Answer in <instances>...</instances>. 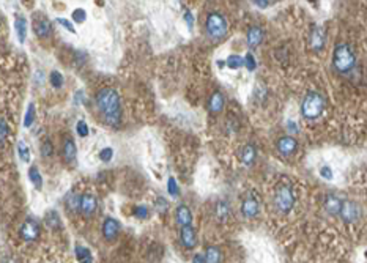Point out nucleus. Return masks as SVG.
<instances>
[{"label":"nucleus","instance_id":"12","mask_svg":"<svg viewBox=\"0 0 367 263\" xmlns=\"http://www.w3.org/2000/svg\"><path fill=\"white\" fill-rule=\"evenodd\" d=\"M120 233V222L113 218H106L103 222V237L108 241H113Z\"/></svg>","mask_w":367,"mask_h":263},{"label":"nucleus","instance_id":"45","mask_svg":"<svg viewBox=\"0 0 367 263\" xmlns=\"http://www.w3.org/2000/svg\"><path fill=\"white\" fill-rule=\"evenodd\" d=\"M287 130H289L292 134H296V132H298L296 123H293V121H290V123H287Z\"/></svg>","mask_w":367,"mask_h":263},{"label":"nucleus","instance_id":"13","mask_svg":"<svg viewBox=\"0 0 367 263\" xmlns=\"http://www.w3.org/2000/svg\"><path fill=\"white\" fill-rule=\"evenodd\" d=\"M263 37H265V33H263L262 29H260V27H257V25L251 27V29L248 30V33H246V43H248V48L249 49H256L257 46L262 44Z\"/></svg>","mask_w":367,"mask_h":263},{"label":"nucleus","instance_id":"36","mask_svg":"<svg viewBox=\"0 0 367 263\" xmlns=\"http://www.w3.org/2000/svg\"><path fill=\"white\" fill-rule=\"evenodd\" d=\"M73 21H74L76 24H82V22H85V19H87V13H85V10H82V8H76L74 11H73Z\"/></svg>","mask_w":367,"mask_h":263},{"label":"nucleus","instance_id":"1","mask_svg":"<svg viewBox=\"0 0 367 263\" xmlns=\"http://www.w3.org/2000/svg\"><path fill=\"white\" fill-rule=\"evenodd\" d=\"M96 106L99 112H101L103 121L110 128H117L122 123V101H120L118 93L110 89V87H106L101 89L95 96Z\"/></svg>","mask_w":367,"mask_h":263},{"label":"nucleus","instance_id":"30","mask_svg":"<svg viewBox=\"0 0 367 263\" xmlns=\"http://www.w3.org/2000/svg\"><path fill=\"white\" fill-rule=\"evenodd\" d=\"M37 117V109H35V104L30 103L27 107V112H25V117H24V126L25 128H30L33 125V121H35Z\"/></svg>","mask_w":367,"mask_h":263},{"label":"nucleus","instance_id":"48","mask_svg":"<svg viewBox=\"0 0 367 263\" xmlns=\"http://www.w3.org/2000/svg\"><path fill=\"white\" fill-rule=\"evenodd\" d=\"M0 263H16V260L13 257H3L2 260H0Z\"/></svg>","mask_w":367,"mask_h":263},{"label":"nucleus","instance_id":"22","mask_svg":"<svg viewBox=\"0 0 367 263\" xmlns=\"http://www.w3.org/2000/svg\"><path fill=\"white\" fill-rule=\"evenodd\" d=\"M44 224L52 228V230H58L62 227V219H60V216L55 210H49L44 216Z\"/></svg>","mask_w":367,"mask_h":263},{"label":"nucleus","instance_id":"40","mask_svg":"<svg viewBox=\"0 0 367 263\" xmlns=\"http://www.w3.org/2000/svg\"><path fill=\"white\" fill-rule=\"evenodd\" d=\"M55 21L60 24V25H62V27H65V29L66 30H68V32H71V33H76V29H74V25H73L70 21H68V19H65V18H57L55 19Z\"/></svg>","mask_w":367,"mask_h":263},{"label":"nucleus","instance_id":"24","mask_svg":"<svg viewBox=\"0 0 367 263\" xmlns=\"http://www.w3.org/2000/svg\"><path fill=\"white\" fill-rule=\"evenodd\" d=\"M229 216H230V205L224 200L218 202L216 204V218L221 222H224L229 219Z\"/></svg>","mask_w":367,"mask_h":263},{"label":"nucleus","instance_id":"10","mask_svg":"<svg viewBox=\"0 0 367 263\" xmlns=\"http://www.w3.org/2000/svg\"><path fill=\"white\" fill-rule=\"evenodd\" d=\"M33 32H35V35L39 38H48L52 32V24L48 18L44 16H38L33 19Z\"/></svg>","mask_w":367,"mask_h":263},{"label":"nucleus","instance_id":"47","mask_svg":"<svg viewBox=\"0 0 367 263\" xmlns=\"http://www.w3.org/2000/svg\"><path fill=\"white\" fill-rule=\"evenodd\" d=\"M254 5H256V6H258L260 10H265L266 6H270L271 3H270V2H254Z\"/></svg>","mask_w":367,"mask_h":263},{"label":"nucleus","instance_id":"14","mask_svg":"<svg viewBox=\"0 0 367 263\" xmlns=\"http://www.w3.org/2000/svg\"><path fill=\"white\" fill-rule=\"evenodd\" d=\"M62 156L68 164H73L77 158V147L76 142L71 137H66L62 145Z\"/></svg>","mask_w":367,"mask_h":263},{"label":"nucleus","instance_id":"7","mask_svg":"<svg viewBox=\"0 0 367 263\" xmlns=\"http://www.w3.org/2000/svg\"><path fill=\"white\" fill-rule=\"evenodd\" d=\"M276 148L282 156H292L298 150V140L293 136H282L277 140Z\"/></svg>","mask_w":367,"mask_h":263},{"label":"nucleus","instance_id":"5","mask_svg":"<svg viewBox=\"0 0 367 263\" xmlns=\"http://www.w3.org/2000/svg\"><path fill=\"white\" fill-rule=\"evenodd\" d=\"M275 207L279 213H290L295 207V194L292 188L287 185H281L275 192Z\"/></svg>","mask_w":367,"mask_h":263},{"label":"nucleus","instance_id":"28","mask_svg":"<svg viewBox=\"0 0 367 263\" xmlns=\"http://www.w3.org/2000/svg\"><path fill=\"white\" fill-rule=\"evenodd\" d=\"M18 154H19V159L22 161V163H30V148L29 145L24 142V140H19L18 142Z\"/></svg>","mask_w":367,"mask_h":263},{"label":"nucleus","instance_id":"25","mask_svg":"<svg viewBox=\"0 0 367 263\" xmlns=\"http://www.w3.org/2000/svg\"><path fill=\"white\" fill-rule=\"evenodd\" d=\"M205 263H221V251L215 246L206 247L205 251Z\"/></svg>","mask_w":367,"mask_h":263},{"label":"nucleus","instance_id":"42","mask_svg":"<svg viewBox=\"0 0 367 263\" xmlns=\"http://www.w3.org/2000/svg\"><path fill=\"white\" fill-rule=\"evenodd\" d=\"M183 19H184V22L188 24V27H189V30L194 27V15L188 10V11H184V16H183Z\"/></svg>","mask_w":367,"mask_h":263},{"label":"nucleus","instance_id":"38","mask_svg":"<svg viewBox=\"0 0 367 263\" xmlns=\"http://www.w3.org/2000/svg\"><path fill=\"white\" fill-rule=\"evenodd\" d=\"M167 191L169 194L172 195V197H177V195L180 194V189H178V185H177V180L170 177L169 181H167Z\"/></svg>","mask_w":367,"mask_h":263},{"label":"nucleus","instance_id":"43","mask_svg":"<svg viewBox=\"0 0 367 263\" xmlns=\"http://www.w3.org/2000/svg\"><path fill=\"white\" fill-rule=\"evenodd\" d=\"M320 175L325 178V180H332V170H331V167H328V166H323L322 169H320Z\"/></svg>","mask_w":367,"mask_h":263},{"label":"nucleus","instance_id":"16","mask_svg":"<svg viewBox=\"0 0 367 263\" xmlns=\"http://www.w3.org/2000/svg\"><path fill=\"white\" fill-rule=\"evenodd\" d=\"M258 210H260V205H258V200H257L256 197H246V199L243 200V204H241V213H243L244 218H248V219L256 218L257 213H258Z\"/></svg>","mask_w":367,"mask_h":263},{"label":"nucleus","instance_id":"8","mask_svg":"<svg viewBox=\"0 0 367 263\" xmlns=\"http://www.w3.org/2000/svg\"><path fill=\"white\" fill-rule=\"evenodd\" d=\"M19 237L24 241H35L39 237V225L32 219L25 221L19 228Z\"/></svg>","mask_w":367,"mask_h":263},{"label":"nucleus","instance_id":"4","mask_svg":"<svg viewBox=\"0 0 367 263\" xmlns=\"http://www.w3.org/2000/svg\"><path fill=\"white\" fill-rule=\"evenodd\" d=\"M325 98L318 92H309L301 103V115L308 120H315L323 113Z\"/></svg>","mask_w":367,"mask_h":263},{"label":"nucleus","instance_id":"37","mask_svg":"<svg viewBox=\"0 0 367 263\" xmlns=\"http://www.w3.org/2000/svg\"><path fill=\"white\" fill-rule=\"evenodd\" d=\"M112 158H113V148L106 147V148H103L101 151H99V159H101L103 163H110Z\"/></svg>","mask_w":367,"mask_h":263},{"label":"nucleus","instance_id":"39","mask_svg":"<svg viewBox=\"0 0 367 263\" xmlns=\"http://www.w3.org/2000/svg\"><path fill=\"white\" fill-rule=\"evenodd\" d=\"M10 130H8V125H6V121L0 117V144L5 142V139L8 137Z\"/></svg>","mask_w":367,"mask_h":263},{"label":"nucleus","instance_id":"9","mask_svg":"<svg viewBox=\"0 0 367 263\" xmlns=\"http://www.w3.org/2000/svg\"><path fill=\"white\" fill-rule=\"evenodd\" d=\"M309 44H311V49L320 52L325 48V33L323 29L318 25H312L311 27V33H309Z\"/></svg>","mask_w":367,"mask_h":263},{"label":"nucleus","instance_id":"3","mask_svg":"<svg viewBox=\"0 0 367 263\" xmlns=\"http://www.w3.org/2000/svg\"><path fill=\"white\" fill-rule=\"evenodd\" d=\"M205 32L211 39L219 41L229 32V22L219 11H210L205 19Z\"/></svg>","mask_w":367,"mask_h":263},{"label":"nucleus","instance_id":"2","mask_svg":"<svg viewBox=\"0 0 367 263\" xmlns=\"http://www.w3.org/2000/svg\"><path fill=\"white\" fill-rule=\"evenodd\" d=\"M332 65L339 73H350L356 65V56L353 49L347 43L336 44L334 52H332Z\"/></svg>","mask_w":367,"mask_h":263},{"label":"nucleus","instance_id":"26","mask_svg":"<svg viewBox=\"0 0 367 263\" xmlns=\"http://www.w3.org/2000/svg\"><path fill=\"white\" fill-rule=\"evenodd\" d=\"M74 254H76V259H77L79 263H92L93 262L92 252L87 247H84V246H76Z\"/></svg>","mask_w":367,"mask_h":263},{"label":"nucleus","instance_id":"46","mask_svg":"<svg viewBox=\"0 0 367 263\" xmlns=\"http://www.w3.org/2000/svg\"><path fill=\"white\" fill-rule=\"evenodd\" d=\"M192 263H205V257L202 254H196L194 257H192Z\"/></svg>","mask_w":367,"mask_h":263},{"label":"nucleus","instance_id":"20","mask_svg":"<svg viewBox=\"0 0 367 263\" xmlns=\"http://www.w3.org/2000/svg\"><path fill=\"white\" fill-rule=\"evenodd\" d=\"M81 194H76V192H71L66 195V200H65V205H66V210L70 213H77L81 211Z\"/></svg>","mask_w":367,"mask_h":263},{"label":"nucleus","instance_id":"44","mask_svg":"<svg viewBox=\"0 0 367 263\" xmlns=\"http://www.w3.org/2000/svg\"><path fill=\"white\" fill-rule=\"evenodd\" d=\"M74 103H76V104L84 103V92H82V90H77V92H76V95H74Z\"/></svg>","mask_w":367,"mask_h":263},{"label":"nucleus","instance_id":"15","mask_svg":"<svg viewBox=\"0 0 367 263\" xmlns=\"http://www.w3.org/2000/svg\"><path fill=\"white\" fill-rule=\"evenodd\" d=\"M180 241L186 249H192L197 244V237H196V230L192 228V225H184L182 227V232H180Z\"/></svg>","mask_w":367,"mask_h":263},{"label":"nucleus","instance_id":"34","mask_svg":"<svg viewBox=\"0 0 367 263\" xmlns=\"http://www.w3.org/2000/svg\"><path fill=\"white\" fill-rule=\"evenodd\" d=\"M155 210H156L159 214H164L165 211L169 210V204H167V200H165L164 197H158V199L155 200Z\"/></svg>","mask_w":367,"mask_h":263},{"label":"nucleus","instance_id":"19","mask_svg":"<svg viewBox=\"0 0 367 263\" xmlns=\"http://www.w3.org/2000/svg\"><path fill=\"white\" fill-rule=\"evenodd\" d=\"M175 218H177V222L182 227H184V225H191V221H192V213H191V210L186 205H180L178 208H177V211H175Z\"/></svg>","mask_w":367,"mask_h":263},{"label":"nucleus","instance_id":"11","mask_svg":"<svg viewBox=\"0 0 367 263\" xmlns=\"http://www.w3.org/2000/svg\"><path fill=\"white\" fill-rule=\"evenodd\" d=\"M98 210V200L95 195L92 194H84L81 197V213L85 218H92Z\"/></svg>","mask_w":367,"mask_h":263},{"label":"nucleus","instance_id":"21","mask_svg":"<svg viewBox=\"0 0 367 263\" xmlns=\"http://www.w3.org/2000/svg\"><path fill=\"white\" fill-rule=\"evenodd\" d=\"M15 29L18 33V39L19 43H24L25 38H27V21H25L24 16H16L15 18Z\"/></svg>","mask_w":367,"mask_h":263},{"label":"nucleus","instance_id":"23","mask_svg":"<svg viewBox=\"0 0 367 263\" xmlns=\"http://www.w3.org/2000/svg\"><path fill=\"white\" fill-rule=\"evenodd\" d=\"M340 204H342V200H340L339 197H336V195L330 194L328 197L325 199V210L328 211L330 214H339Z\"/></svg>","mask_w":367,"mask_h":263},{"label":"nucleus","instance_id":"6","mask_svg":"<svg viewBox=\"0 0 367 263\" xmlns=\"http://www.w3.org/2000/svg\"><path fill=\"white\" fill-rule=\"evenodd\" d=\"M340 218L347 224H351V222H356L361 216V210H359L358 204H355L353 200H342L340 204V210H339Z\"/></svg>","mask_w":367,"mask_h":263},{"label":"nucleus","instance_id":"17","mask_svg":"<svg viewBox=\"0 0 367 263\" xmlns=\"http://www.w3.org/2000/svg\"><path fill=\"white\" fill-rule=\"evenodd\" d=\"M224 104H225V99H224V95L219 90H216L213 95L210 96V99H208V109H210V112H213V113H219V112H222V109H224Z\"/></svg>","mask_w":367,"mask_h":263},{"label":"nucleus","instance_id":"18","mask_svg":"<svg viewBox=\"0 0 367 263\" xmlns=\"http://www.w3.org/2000/svg\"><path fill=\"white\" fill-rule=\"evenodd\" d=\"M256 159H257V148H256V145H252V144L244 145L243 150H241V161H243V164L244 166H252V164L256 163Z\"/></svg>","mask_w":367,"mask_h":263},{"label":"nucleus","instance_id":"32","mask_svg":"<svg viewBox=\"0 0 367 263\" xmlns=\"http://www.w3.org/2000/svg\"><path fill=\"white\" fill-rule=\"evenodd\" d=\"M49 82L54 89H62L63 87V74H60L58 71H52L49 74Z\"/></svg>","mask_w":367,"mask_h":263},{"label":"nucleus","instance_id":"33","mask_svg":"<svg viewBox=\"0 0 367 263\" xmlns=\"http://www.w3.org/2000/svg\"><path fill=\"white\" fill-rule=\"evenodd\" d=\"M243 62H244V66L248 68L249 71H254L257 68V62H256V57L252 56V52H248L246 56L243 57Z\"/></svg>","mask_w":367,"mask_h":263},{"label":"nucleus","instance_id":"35","mask_svg":"<svg viewBox=\"0 0 367 263\" xmlns=\"http://www.w3.org/2000/svg\"><path fill=\"white\" fill-rule=\"evenodd\" d=\"M76 132H77L79 137H87V136H89V132H90L89 125H87L84 120H79L77 125H76Z\"/></svg>","mask_w":367,"mask_h":263},{"label":"nucleus","instance_id":"31","mask_svg":"<svg viewBox=\"0 0 367 263\" xmlns=\"http://www.w3.org/2000/svg\"><path fill=\"white\" fill-rule=\"evenodd\" d=\"M41 156L44 159H51L52 156H54V145H52L49 139H46L41 144Z\"/></svg>","mask_w":367,"mask_h":263},{"label":"nucleus","instance_id":"41","mask_svg":"<svg viewBox=\"0 0 367 263\" xmlns=\"http://www.w3.org/2000/svg\"><path fill=\"white\" fill-rule=\"evenodd\" d=\"M134 213H136V216H137L139 219H147V218H148V208H147L145 205H139V207H136Z\"/></svg>","mask_w":367,"mask_h":263},{"label":"nucleus","instance_id":"27","mask_svg":"<svg viewBox=\"0 0 367 263\" xmlns=\"http://www.w3.org/2000/svg\"><path fill=\"white\" fill-rule=\"evenodd\" d=\"M29 178L32 181V185L35 186L37 189H41V188H43V177H41V173H39L37 166H32L29 169Z\"/></svg>","mask_w":367,"mask_h":263},{"label":"nucleus","instance_id":"29","mask_svg":"<svg viewBox=\"0 0 367 263\" xmlns=\"http://www.w3.org/2000/svg\"><path fill=\"white\" fill-rule=\"evenodd\" d=\"M225 65L229 66L230 70H238V68H241V66H244V62H243V57H241V56H237V54H232V56L227 57V60H225Z\"/></svg>","mask_w":367,"mask_h":263}]
</instances>
